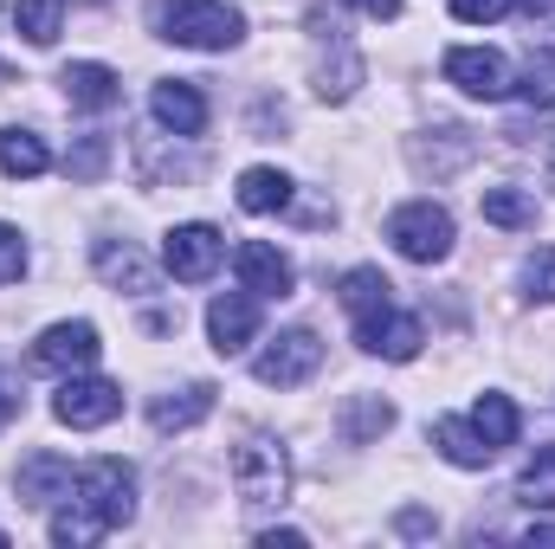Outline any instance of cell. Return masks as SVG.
<instances>
[{
	"label": "cell",
	"mask_w": 555,
	"mask_h": 549,
	"mask_svg": "<svg viewBox=\"0 0 555 549\" xmlns=\"http://www.w3.org/2000/svg\"><path fill=\"white\" fill-rule=\"evenodd\" d=\"M155 33L175 39V46H194V52H227L246 39V13L227 7V0H155Z\"/></svg>",
	"instance_id": "cell-1"
},
{
	"label": "cell",
	"mask_w": 555,
	"mask_h": 549,
	"mask_svg": "<svg viewBox=\"0 0 555 549\" xmlns=\"http://www.w3.org/2000/svg\"><path fill=\"white\" fill-rule=\"evenodd\" d=\"M233 491L246 505V518H266L291 498V459L272 433H246L240 452H233Z\"/></svg>",
	"instance_id": "cell-2"
},
{
	"label": "cell",
	"mask_w": 555,
	"mask_h": 549,
	"mask_svg": "<svg viewBox=\"0 0 555 549\" xmlns=\"http://www.w3.org/2000/svg\"><path fill=\"white\" fill-rule=\"evenodd\" d=\"M388 240H395L401 259H414V266H439V259L452 253V214H446L439 201H408V207L388 214Z\"/></svg>",
	"instance_id": "cell-3"
},
{
	"label": "cell",
	"mask_w": 555,
	"mask_h": 549,
	"mask_svg": "<svg viewBox=\"0 0 555 549\" xmlns=\"http://www.w3.org/2000/svg\"><path fill=\"white\" fill-rule=\"evenodd\" d=\"M72 491H78V505H91L111 531H124V524L137 518V472H130L124 459H91Z\"/></svg>",
	"instance_id": "cell-4"
},
{
	"label": "cell",
	"mask_w": 555,
	"mask_h": 549,
	"mask_svg": "<svg viewBox=\"0 0 555 549\" xmlns=\"http://www.w3.org/2000/svg\"><path fill=\"white\" fill-rule=\"evenodd\" d=\"M317 369H323V343H317V330H278L272 343L253 356V375H259L266 388H304Z\"/></svg>",
	"instance_id": "cell-5"
},
{
	"label": "cell",
	"mask_w": 555,
	"mask_h": 549,
	"mask_svg": "<svg viewBox=\"0 0 555 549\" xmlns=\"http://www.w3.org/2000/svg\"><path fill=\"white\" fill-rule=\"evenodd\" d=\"M220 259H227V240H220V227H207V220L168 227V240H162V266L181 278V284L214 278V272H220Z\"/></svg>",
	"instance_id": "cell-6"
},
{
	"label": "cell",
	"mask_w": 555,
	"mask_h": 549,
	"mask_svg": "<svg viewBox=\"0 0 555 549\" xmlns=\"http://www.w3.org/2000/svg\"><path fill=\"white\" fill-rule=\"evenodd\" d=\"M52 413H59L65 426H78V433L111 426V420L124 413V388H117V382H98V375H65V388H59Z\"/></svg>",
	"instance_id": "cell-7"
},
{
	"label": "cell",
	"mask_w": 555,
	"mask_h": 549,
	"mask_svg": "<svg viewBox=\"0 0 555 549\" xmlns=\"http://www.w3.org/2000/svg\"><path fill=\"white\" fill-rule=\"evenodd\" d=\"M98 323H85V317H72V323H52L39 343H33V369H46V375H78V369H91L98 362Z\"/></svg>",
	"instance_id": "cell-8"
},
{
	"label": "cell",
	"mask_w": 555,
	"mask_h": 549,
	"mask_svg": "<svg viewBox=\"0 0 555 549\" xmlns=\"http://www.w3.org/2000/svg\"><path fill=\"white\" fill-rule=\"evenodd\" d=\"M446 85H459L465 98H511V65H504V52H491V46H452L446 52Z\"/></svg>",
	"instance_id": "cell-9"
},
{
	"label": "cell",
	"mask_w": 555,
	"mask_h": 549,
	"mask_svg": "<svg viewBox=\"0 0 555 549\" xmlns=\"http://www.w3.org/2000/svg\"><path fill=\"white\" fill-rule=\"evenodd\" d=\"M356 343L369 349V356H388V362H414L420 343H426V330H420V317L408 310H369V317H356Z\"/></svg>",
	"instance_id": "cell-10"
},
{
	"label": "cell",
	"mask_w": 555,
	"mask_h": 549,
	"mask_svg": "<svg viewBox=\"0 0 555 549\" xmlns=\"http://www.w3.org/2000/svg\"><path fill=\"white\" fill-rule=\"evenodd\" d=\"M207 336H214L220 356H240V349L259 336V297H253L246 284L227 291V297H214V304H207Z\"/></svg>",
	"instance_id": "cell-11"
},
{
	"label": "cell",
	"mask_w": 555,
	"mask_h": 549,
	"mask_svg": "<svg viewBox=\"0 0 555 549\" xmlns=\"http://www.w3.org/2000/svg\"><path fill=\"white\" fill-rule=\"evenodd\" d=\"M233 272H240V284H246L253 297H291V284H297V266L278 253L272 240H246V246L233 253Z\"/></svg>",
	"instance_id": "cell-12"
},
{
	"label": "cell",
	"mask_w": 555,
	"mask_h": 549,
	"mask_svg": "<svg viewBox=\"0 0 555 549\" xmlns=\"http://www.w3.org/2000/svg\"><path fill=\"white\" fill-rule=\"evenodd\" d=\"M20 505H33V511H46V505H59V498H72V485H78V472H72V459H59V452H26L20 459Z\"/></svg>",
	"instance_id": "cell-13"
},
{
	"label": "cell",
	"mask_w": 555,
	"mask_h": 549,
	"mask_svg": "<svg viewBox=\"0 0 555 549\" xmlns=\"http://www.w3.org/2000/svg\"><path fill=\"white\" fill-rule=\"evenodd\" d=\"M149 111H155V124L175 130V137H201V130H207V98H201V85H188V78H162L155 98H149Z\"/></svg>",
	"instance_id": "cell-14"
},
{
	"label": "cell",
	"mask_w": 555,
	"mask_h": 549,
	"mask_svg": "<svg viewBox=\"0 0 555 549\" xmlns=\"http://www.w3.org/2000/svg\"><path fill=\"white\" fill-rule=\"evenodd\" d=\"M59 85H65V98H72L78 111H111V104H124V78H117L111 65H98V59H72V65L59 72Z\"/></svg>",
	"instance_id": "cell-15"
},
{
	"label": "cell",
	"mask_w": 555,
	"mask_h": 549,
	"mask_svg": "<svg viewBox=\"0 0 555 549\" xmlns=\"http://www.w3.org/2000/svg\"><path fill=\"white\" fill-rule=\"evenodd\" d=\"M207 413H214V382H194V388H181V395H155L149 426H155V433H194Z\"/></svg>",
	"instance_id": "cell-16"
},
{
	"label": "cell",
	"mask_w": 555,
	"mask_h": 549,
	"mask_svg": "<svg viewBox=\"0 0 555 549\" xmlns=\"http://www.w3.org/2000/svg\"><path fill=\"white\" fill-rule=\"evenodd\" d=\"M91 266H98L104 284H130L137 297L142 291H155V272H149V259H142L130 240H124V246H117V240H98V246H91Z\"/></svg>",
	"instance_id": "cell-17"
},
{
	"label": "cell",
	"mask_w": 555,
	"mask_h": 549,
	"mask_svg": "<svg viewBox=\"0 0 555 549\" xmlns=\"http://www.w3.org/2000/svg\"><path fill=\"white\" fill-rule=\"evenodd\" d=\"M433 446H439V459H452V465H465V472L491 465V446H485V433H478L472 420H433Z\"/></svg>",
	"instance_id": "cell-18"
},
{
	"label": "cell",
	"mask_w": 555,
	"mask_h": 549,
	"mask_svg": "<svg viewBox=\"0 0 555 549\" xmlns=\"http://www.w3.org/2000/svg\"><path fill=\"white\" fill-rule=\"evenodd\" d=\"M336 426H343V439H349V446H369V439H382V433L395 426V408H388L382 395H356V401H343Z\"/></svg>",
	"instance_id": "cell-19"
},
{
	"label": "cell",
	"mask_w": 555,
	"mask_h": 549,
	"mask_svg": "<svg viewBox=\"0 0 555 549\" xmlns=\"http://www.w3.org/2000/svg\"><path fill=\"white\" fill-rule=\"evenodd\" d=\"M478 214L491 227H504V233H524V227H537V194H524V188H485Z\"/></svg>",
	"instance_id": "cell-20"
},
{
	"label": "cell",
	"mask_w": 555,
	"mask_h": 549,
	"mask_svg": "<svg viewBox=\"0 0 555 549\" xmlns=\"http://www.w3.org/2000/svg\"><path fill=\"white\" fill-rule=\"evenodd\" d=\"M46 168H52V149L33 137V130H0V175L33 181V175H46Z\"/></svg>",
	"instance_id": "cell-21"
},
{
	"label": "cell",
	"mask_w": 555,
	"mask_h": 549,
	"mask_svg": "<svg viewBox=\"0 0 555 549\" xmlns=\"http://www.w3.org/2000/svg\"><path fill=\"white\" fill-rule=\"evenodd\" d=\"M233 194H240L246 214H284V207H291V175H278V168H246Z\"/></svg>",
	"instance_id": "cell-22"
},
{
	"label": "cell",
	"mask_w": 555,
	"mask_h": 549,
	"mask_svg": "<svg viewBox=\"0 0 555 549\" xmlns=\"http://www.w3.org/2000/svg\"><path fill=\"white\" fill-rule=\"evenodd\" d=\"M336 297H343L349 317H369V310H388L395 304V284L375 272V266H356V272H343V291Z\"/></svg>",
	"instance_id": "cell-23"
},
{
	"label": "cell",
	"mask_w": 555,
	"mask_h": 549,
	"mask_svg": "<svg viewBox=\"0 0 555 549\" xmlns=\"http://www.w3.org/2000/svg\"><path fill=\"white\" fill-rule=\"evenodd\" d=\"M472 426H478V433H485V446L498 452V446H511V439H517V426H524V420H517V401H511V395H478Z\"/></svg>",
	"instance_id": "cell-24"
},
{
	"label": "cell",
	"mask_w": 555,
	"mask_h": 549,
	"mask_svg": "<svg viewBox=\"0 0 555 549\" xmlns=\"http://www.w3.org/2000/svg\"><path fill=\"white\" fill-rule=\"evenodd\" d=\"M517 498H524L530 511H555V446H537V459H530L524 478H517Z\"/></svg>",
	"instance_id": "cell-25"
},
{
	"label": "cell",
	"mask_w": 555,
	"mask_h": 549,
	"mask_svg": "<svg viewBox=\"0 0 555 549\" xmlns=\"http://www.w3.org/2000/svg\"><path fill=\"white\" fill-rule=\"evenodd\" d=\"M13 26H20L33 46H52L59 26H65V7H59V0H20V7H13Z\"/></svg>",
	"instance_id": "cell-26"
},
{
	"label": "cell",
	"mask_w": 555,
	"mask_h": 549,
	"mask_svg": "<svg viewBox=\"0 0 555 549\" xmlns=\"http://www.w3.org/2000/svg\"><path fill=\"white\" fill-rule=\"evenodd\" d=\"M104 531H111V524H104L91 505H78V498H72V505L52 518V544H98Z\"/></svg>",
	"instance_id": "cell-27"
},
{
	"label": "cell",
	"mask_w": 555,
	"mask_h": 549,
	"mask_svg": "<svg viewBox=\"0 0 555 549\" xmlns=\"http://www.w3.org/2000/svg\"><path fill=\"white\" fill-rule=\"evenodd\" d=\"M104 162H111V137H78V149L65 155V168H72V181H98L104 175Z\"/></svg>",
	"instance_id": "cell-28"
},
{
	"label": "cell",
	"mask_w": 555,
	"mask_h": 549,
	"mask_svg": "<svg viewBox=\"0 0 555 549\" xmlns=\"http://www.w3.org/2000/svg\"><path fill=\"white\" fill-rule=\"evenodd\" d=\"M517 91H524L537 111H550L555 104V52H537V59L524 65V85H517Z\"/></svg>",
	"instance_id": "cell-29"
},
{
	"label": "cell",
	"mask_w": 555,
	"mask_h": 549,
	"mask_svg": "<svg viewBox=\"0 0 555 549\" xmlns=\"http://www.w3.org/2000/svg\"><path fill=\"white\" fill-rule=\"evenodd\" d=\"M20 272H26V240H20V227L0 220V284H20Z\"/></svg>",
	"instance_id": "cell-30"
},
{
	"label": "cell",
	"mask_w": 555,
	"mask_h": 549,
	"mask_svg": "<svg viewBox=\"0 0 555 549\" xmlns=\"http://www.w3.org/2000/svg\"><path fill=\"white\" fill-rule=\"evenodd\" d=\"M524 284H530V297H543V304H555V246H543L530 266H524Z\"/></svg>",
	"instance_id": "cell-31"
},
{
	"label": "cell",
	"mask_w": 555,
	"mask_h": 549,
	"mask_svg": "<svg viewBox=\"0 0 555 549\" xmlns=\"http://www.w3.org/2000/svg\"><path fill=\"white\" fill-rule=\"evenodd\" d=\"M504 13H511V0H452V20H465V26H491Z\"/></svg>",
	"instance_id": "cell-32"
},
{
	"label": "cell",
	"mask_w": 555,
	"mask_h": 549,
	"mask_svg": "<svg viewBox=\"0 0 555 549\" xmlns=\"http://www.w3.org/2000/svg\"><path fill=\"white\" fill-rule=\"evenodd\" d=\"M439 531V518H426V511H401V537H433Z\"/></svg>",
	"instance_id": "cell-33"
},
{
	"label": "cell",
	"mask_w": 555,
	"mask_h": 549,
	"mask_svg": "<svg viewBox=\"0 0 555 549\" xmlns=\"http://www.w3.org/2000/svg\"><path fill=\"white\" fill-rule=\"evenodd\" d=\"M349 7H356V13H369V20H395L408 0H349Z\"/></svg>",
	"instance_id": "cell-34"
},
{
	"label": "cell",
	"mask_w": 555,
	"mask_h": 549,
	"mask_svg": "<svg viewBox=\"0 0 555 549\" xmlns=\"http://www.w3.org/2000/svg\"><path fill=\"white\" fill-rule=\"evenodd\" d=\"M259 544L266 549H297L304 544V531H259Z\"/></svg>",
	"instance_id": "cell-35"
},
{
	"label": "cell",
	"mask_w": 555,
	"mask_h": 549,
	"mask_svg": "<svg viewBox=\"0 0 555 549\" xmlns=\"http://www.w3.org/2000/svg\"><path fill=\"white\" fill-rule=\"evenodd\" d=\"M13 413H20V395H7V388H0V433H7V420H13Z\"/></svg>",
	"instance_id": "cell-36"
},
{
	"label": "cell",
	"mask_w": 555,
	"mask_h": 549,
	"mask_svg": "<svg viewBox=\"0 0 555 549\" xmlns=\"http://www.w3.org/2000/svg\"><path fill=\"white\" fill-rule=\"evenodd\" d=\"M530 544H555V524H530Z\"/></svg>",
	"instance_id": "cell-37"
},
{
	"label": "cell",
	"mask_w": 555,
	"mask_h": 549,
	"mask_svg": "<svg viewBox=\"0 0 555 549\" xmlns=\"http://www.w3.org/2000/svg\"><path fill=\"white\" fill-rule=\"evenodd\" d=\"M7 85H13V65H7V59H0V91H7Z\"/></svg>",
	"instance_id": "cell-38"
},
{
	"label": "cell",
	"mask_w": 555,
	"mask_h": 549,
	"mask_svg": "<svg viewBox=\"0 0 555 549\" xmlns=\"http://www.w3.org/2000/svg\"><path fill=\"white\" fill-rule=\"evenodd\" d=\"M91 7H98V0H91Z\"/></svg>",
	"instance_id": "cell-39"
}]
</instances>
